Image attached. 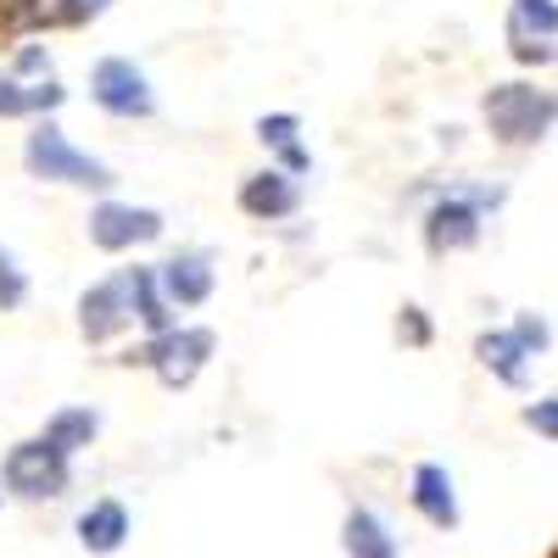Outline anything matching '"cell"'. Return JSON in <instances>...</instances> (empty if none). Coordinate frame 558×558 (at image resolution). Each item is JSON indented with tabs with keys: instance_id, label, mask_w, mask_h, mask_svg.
Instances as JSON below:
<instances>
[{
	"instance_id": "cell-22",
	"label": "cell",
	"mask_w": 558,
	"mask_h": 558,
	"mask_svg": "<svg viewBox=\"0 0 558 558\" xmlns=\"http://www.w3.org/2000/svg\"><path fill=\"white\" fill-rule=\"evenodd\" d=\"M0 118H28V84L0 73Z\"/></svg>"
},
{
	"instance_id": "cell-16",
	"label": "cell",
	"mask_w": 558,
	"mask_h": 558,
	"mask_svg": "<svg viewBox=\"0 0 558 558\" xmlns=\"http://www.w3.org/2000/svg\"><path fill=\"white\" fill-rule=\"evenodd\" d=\"M508 34L553 39L558 34V0H514V23H508Z\"/></svg>"
},
{
	"instance_id": "cell-21",
	"label": "cell",
	"mask_w": 558,
	"mask_h": 558,
	"mask_svg": "<svg viewBox=\"0 0 558 558\" xmlns=\"http://www.w3.org/2000/svg\"><path fill=\"white\" fill-rule=\"evenodd\" d=\"M525 425H531L536 436L558 441V397H542V402H531V408H525Z\"/></svg>"
},
{
	"instance_id": "cell-14",
	"label": "cell",
	"mask_w": 558,
	"mask_h": 558,
	"mask_svg": "<svg viewBox=\"0 0 558 558\" xmlns=\"http://www.w3.org/2000/svg\"><path fill=\"white\" fill-rule=\"evenodd\" d=\"M475 357L492 368L502 386H525V380H531V363H525L531 352L514 341V330H486V336L475 341Z\"/></svg>"
},
{
	"instance_id": "cell-29",
	"label": "cell",
	"mask_w": 558,
	"mask_h": 558,
	"mask_svg": "<svg viewBox=\"0 0 558 558\" xmlns=\"http://www.w3.org/2000/svg\"><path fill=\"white\" fill-rule=\"evenodd\" d=\"M0 492H7V486H0Z\"/></svg>"
},
{
	"instance_id": "cell-8",
	"label": "cell",
	"mask_w": 558,
	"mask_h": 558,
	"mask_svg": "<svg viewBox=\"0 0 558 558\" xmlns=\"http://www.w3.org/2000/svg\"><path fill=\"white\" fill-rule=\"evenodd\" d=\"M213 286H218V274L207 252H173L168 263H157V291L168 307H202Z\"/></svg>"
},
{
	"instance_id": "cell-23",
	"label": "cell",
	"mask_w": 558,
	"mask_h": 558,
	"mask_svg": "<svg viewBox=\"0 0 558 558\" xmlns=\"http://www.w3.org/2000/svg\"><path fill=\"white\" fill-rule=\"evenodd\" d=\"M68 101V89L57 84V78H39V84H28V112H57Z\"/></svg>"
},
{
	"instance_id": "cell-10",
	"label": "cell",
	"mask_w": 558,
	"mask_h": 558,
	"mask_svg": "<svg viewBox=\"0 0 558 558\" xmlns=\"http://www.w3.org/2000/svg\"><path fill=\"white\" fill-rule=\"evenodd\" d=\"M296 207H302V191H296V179L279 173V168L252 173V179L241 184V213L257 218V223H279V218H291Z\"/></svg>"
},
{
	"instance_id": "cell-7",
	"label": "cell",
	"mask_w": 558,
	"mask_h": 558,
	"mask_svg": "<svg viewBox=\"0 0 558 558\" xmlns=\"http://www.w3.org/2000/svg\"><path fill=\"white\" fill-rule=\"evenodd\" d=\"M84 229H89V246L134 252V246H146V241L162 235V213L157 207H129V202H101V207H89Z\"/></svg>"
},
{
	"instance_id": "cell-2",
	"label": "cell",
	"mask_w": 558,
	"mask_h": 558,
	"mask_svg": "<svg viewBox=\"0 0 558 558\" xmlns=\"http://www.w3.org/2000/svg\"><path fill=\"white\" fill-rule=\"evenodd\" d=\"M213 347H218V336L213 330H202V324H173V330H162V336H151L140 352H123V363L134 368H157V380L168 386V391H184L202 368H207V357H213Z\"/></svg>"
},
{
	"instance_id": "cell-26",
	"label": "cell",
	"mask_w": 558,
	"mask_h": 558,
	"mask_svg": "<svg viewBox=\"0 0 558 558\" xmlns=\"http://www.w3.org/2000/svg\"><path fill=\"white\" fill-rule=\"evenodd\" d=\"M112 7V0H68V23L78 28V23H89V17H101Z\"/></svg>"
},
{
	"instance_id": "cell-3",
	"label": "cell",
	"mask_w": 558,
	"mask_h": 558,
	"mask_svg": "<svg viewBox=\"0 0 558 558\" xmlns=\"http://www.w3.org/2000/svg\"><path fill=\"white\" fill-rule=\"evenodd\" d=\"M558 118V96L536 84H497L486 96V123L502 146H536Z\"/></svg>"
},
{
	"instance_id": "cell-27",
	"label": "cell",
	"mask_w": 558,
	"mask_h": 558,
	"mask_svg": "<svg viewBox=\"0 0 558 558\" xmlns=\"http://www.w3.org/2000/svg\"><path fill=\"white\" fill-rule=\"evenodd\" d=\"M313 168V157L296 146V140H291V146H279V173H307Z\"/></svg>"
},
{
	"instance_id": "cell-17",
	"label": "cell",
	"mask_w": 558,
	"mask_h": 558,
	"mask_svg": "<svg viewBox=\"0 0 558 558\" xmlns=\"http://www.w3.org/2000/svg\"><path fill=\"white\" fill-rule=\"evenodd\" d=\"M28 302V274L17 268V257L0 246V313H17Z\"/></svg>"
},
{
	"instance_id": "cell-1",
	"label": "cell",
	"mask_w": 558,
	"mask_h": 558,
	"mask_svg": "<svg viewBox=\"0 0 558 558\" xmlns=\"http://www.w3.org/2000/svg\"><path fill=\"white\" fill-rule=\"evenodd\" d=\"M23 162L45 184H84V191H112V184H118V173L107 162H96L89 151H78L51 118H39L34 134L23 140Z\"/></svg>"
},
{
	"instance_id": "cell-13",
	"label": "cell",
	"mask_w": 558,
	"mask_h": 558,
	"mask_svg": "<svg viewBox=\"0 0 558 558\" xmlns=\"http://www.w3.org/2000/svg\"><path fill=\"white\" fill-rule=\"evenodd\" d=\"M341 547H347V558H402L397 553V536L386 531V520L375 514V508H347Z\"/></svg>"
},
{
	"instance_id": "cell-9",
	"label": "cell",
	"mask_w": 558,
	"mask_h": 558,
	"mask_svg": "<svg viewBox=\"0 0 558 558\" xmlns=\"http://www.w3.org/2000/svg\"><path fill=\"white\" fill-rule=\"evenodd\" d=\"M134 313H129V291H123V274L101 279V286H89L78 296V330L84 341H112L118 330H129Z\"/></svg>"
},
{
	"instance_id": "cell-4",
	"label": "cell",
	"mask_w": 558,
	"mask_h": 558,
	"mask_svg": "<svg viewBox=\"0 0 558 558\" xmlns=\"http://www.w3.org/2000/svg\"><path fill=\"white\" fill-rule=\"evenodd\" d=\"M0 486H7L12 497H23V502H51V497H62V492L73 486V458H68V452H57L45 436L17 441V447L7 452Z\"/></svg>"
},
{
	"instance_id": "cell-6",
	"label": "cell",
	"mask_w": 558,
	"mask_h": 558,
	"mask_svg": "<svg viewBox=\"0 0 558 558\" xmlns=\"http://www.w3.org/2000/svg\"><path fill=\"white\" fill-rule=\"evenodd\" d=\"M89 96H96V107L112 112V118H151L157 112L151 78L140 73L129 57H101L96 73H89Z\"/></svg>"
},
{
	"instance_id": "cell-20",
	"label": "cell",
	"mask_w": 558,
	"mask_h": 558,
	"mask_svg": "<svg viewBox=\"0 0 558 558\" xmlns=\"http://www.w3.org/2000/svg\"><path fill=\"white\" fill-rule=\"evenodd\" d=\"M397 341H402V347H430V318H425V307H402V313H397Z\"/></svg>"
},
{
	"instance_id": "cell-24",
	"label": "cell",
	"mask_w": 558,
	"mask_h": 558,
	"mask_svg": "<svg viewBox=\"0 0 558 558\" xmlns=\"http://www.w3.org/2000/svg\"><path fill=\"white\" fill-rule=\"evenodd\" d=\"M508 39H514V57H520V62H536V68H542V62L558 57L553 39H536V34H508Z\"/></svg>"
},
{
	"instance_id": "cell-18",
	"label": "cell",
	"mask_w": 558,
	"mask_h": 558,
	"mask_svg": "<svg viewBox=\"0 0 558 558\" xmlns=\"http://www.w3.org/2000/svg\"><path fill=\"white\" fill-rule=\"evenodd\" d=\"M302 134V118L296 112H268V118H257V140H263V146H291V140Z\"/></svg>"
},
{
	"instance_id": "cell-28",
	"label": "cell",
	"mask_w": 558,
	"mask_h": 558,
	"mask_svg": "<svg viewBox=\"0 0 558 558\" xmlns=\"http://www.w3.org/2000/svg\"><path fill=\"white\" fill-rule=\"evenodd\" d=\"M547 558H558V547H553V553H547Z\"/></svg>"
},
{
	"instance_id": "cell-15",
	"label": "cell",
	"mask_w": 558,
	"mask_h": 558,
	"mask_svg": "<svg viewBox=\"0 0 558 558\" xmlns=\"http://www.w3.org/2000/svg\"><path fill=\"white\" fill-rule=\"evenodd\" d=\"M96 430H101V413L96 408H57L51 418H45V441H51L57 452H78V447H89V441H96Z\"/></svg>"
},
{
	"instance_id": "cell-5",
	"label": "cell",
	"mask_w": 558,
	"mask_h": 558,
	"mask_svg": "<svg viewBox=\"0 0 558 558\" xmlns=\"http://www.w3.org/2000/svg\"><path fill=\"white\" fill-rule=\"evenodd\" d=\"M497 202V191H447L430 213H425V246L436 257L447 252H470L481 241V207Z\"/></svg>"
},
{
	"instance_id": "cell-11",
	"label": "cell",
	"mask_w": 558,
	"mask_h": 558,
	"mask_svg": "<svg viewBox=\"0 0 558 558\" xmlns=\"http://www.w3.org/2000/svg\"><path fill=\"white\" fill-rule=\"evenodd\" d=\"M123 542H129V508L118 497H101V502H89L84 514H78V547L84 553L112 558Z\"/></svg>"
},
{
	"instance_id": "cell-25",
	"label": "cell",
	"mask_w": 558,
	"mask_h": 558,
	"mask_svg": "<svg viewBox=\"0 0 558 558\" xmlns=\"http://www.w3.org/2000/svg\"><path fill=\"white\" fill-rule=\"evenodd\" d=\"M45 68H51V57H45V45H23L17 62H12V78H23V73H45Z\"/></svg>"
},
{
	"instance_id": "cell-12",
	"label": "cell",
	"mask_w": 558,
	"mask_h": 558,
	"mask_svg": "<svg viewBox=\"0 0 558 558\" xmlns=\"http://www.w3.org/2000/svg\"><path fill=\"white\" fill-rule=\"evenodd\" d=\"M413 508L425 514L436 531H452L458 525V492H452V475L441 470V463H418L413 470Z\"/></svg>"
},
{
	"instance_id": "cell-19",
	"label": "cell",
	"mask_w": 558,
	"mask_h": 558,
	"mask_svg": "<svg viewBox=\"0 0 558 558\" xmlns=\"http://www.w3.org/2000/svg\"><path fill=\"white\" fill-rule=\"evenodd\" d=\"M514 341H520L525 352H547V347H553L547 318H542V313H520V318H514Z\"/></svg>"
}]
</instances>
